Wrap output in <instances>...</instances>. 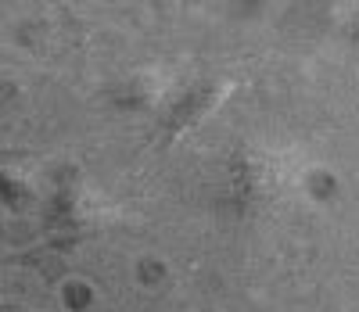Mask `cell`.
<instances>
[{
  "label": "cell",
  "instance_id": "obj_1",
  "mask_svg": "<svg viewBox=\"0 0 359 312\" xmlns=\"http://www.w3.org/2000/svg\"><path fill=\"white\" fill-rule=\"evenodd\" d=\"M309 179V162L294 144L241 140L212 169L208 198L237 223H266L298 205Z\"/></svg>",
  "mask_w": 359,
  "mask_h": 312
},
{
  "label": "cell",
  "instance_id": "obj_6",
  "mask_svg": "<svg viewBox=\"0 0 359 312\" xmlns=\"http://www.w3.org/2000/svg\"><path fill=\"white\" fill-rule=\"evenodd\" d=\"M241 4L248 11H269V8H277V4H287V0H241Z\"/></svg>",
  "mask_w": 359,
  "mask_h": 312
},
{
  "label": "cell",
  "instance_id": "obj_2",
  "mask_svg": "<svg viewBox=\"0 0 359 312\" xmlns=\"http://www.w3.org/2000/svg\"><path fill=\"white\" fill-rule=\"evenodd\" d=\"M123 219L118 208L97 183H90L86 176H65L54 186L50 208H47V223L54 230H62L69 237H90L115 226Z\"/></svg>",
  "mask_w": 359,
  "mask_h": 312
},
{
  "label": "cell",
  "instance_id": "obj_7",
  "mask_svg": "<svg viewBox=\"0 0 359 312\" xmlns=\"http://www.w3.org/2000/svg\"><path fill=\"white\" fill-rule=\"evenodd\" d=\"M158 4H165V0H158Z\"/></svg>",
  "mask_w": 359,
  "mask_h": 312
},
{
  "label": "cell",
  "instance_id": "obj_4",
  "mask_svg": "<svg viewBox=\"0 0 359 312\" xmlns=\"http://www.w3.org/2000/svg\"><path fill=\"white\" fill-rule=\"evenodd\" d=\"M172 72L162 65H133L108 83V104L118 111H162L172 104Z\"/></svg>",
  "mask_w": 359,
  "mask_h": 312
},
{
  "label": "cell",
  "instance_id": "obj_5",
  "mask_svg": "<svg viewBox=\"0 0 359 312\" xmlns=\"http://www.w3.org/2000/svg\"><path fill=\"white\" fill-rule=\"evenodd\" d=\"M334 25L348 43L359 47V0H334Z\"/></svg>",
  "mask_w": 359,
  "mask_h": 312
},
{
  "label": "cell",
  "instance_id": "obj_3",
  "mask_svg": "<svg viewBox=\"0 0 359 312\" xmlns=\"http://www.w3.org/2000/svg\"><path fill=\"white\" fill-rule=\"evenodd\" d=\"M230 93H233V79H226V76H205V79L191 83L187 90H180L172 104L165 108V126H162L165 144H176L187 133H194L201 122H208L226 104Z\"/></svg>",
  "mask_w": 359,
  "mask_h": 312
}]
</instances>
